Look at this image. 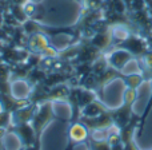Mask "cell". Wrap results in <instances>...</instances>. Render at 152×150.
I'll use <instances>...</instances> for the list:
<instances>
[{"label": "cell", "mask_w": 152, "mask_h": 150, "mask_svg": "<svg viewBox=\"0 0 152 150\" xmlns=\"http://www.w3.org/2000/svg\"><path fill=\"white\" fill-rule=\"evenodd\" d=\"M134 59H135V56L129 51H127L126 48H119V50L113 51V52H111L108 55V64L112 69H115L116 71H121Z\"/></svg>", "instance_id": "6da1fadb"}, {"label": "cell", "mask_w": 152, "mask_h": 150, "mask_svg": "<svg viewBox=\"0 0 152 150\" xmlns=\"http://www.w3.org/2000/svg\"><path fill=\"white\" fill-rule=\"evenodd\" d=\"M124 83L127 84V87L131 89H139V86L145 81L142 72H136V74H127L123 76Z\"/></svg>", "instance_id": "3957f363"}, {"label": "cell", "mask_w": 152, "mask_h": 150, "mask_svg": "<svg viewBox=\"0 0 152 150\" xmlns=\"http://www.w3.org/2000/svg\"><path fill=\"white\" fill-rule=\"evenodd\" d=\"M111 34H112V39L118 40V42H124V40H127L131 36L132 32L129 31V28L126 27L124 24H116V26L112 27Z\"/></svg>", "instance_id": "7a4b0ae2"}, {"label": "cell", "mask_w": 152, "mask_h": 150, "mask_svg": "<svg viewBox=\"0 0 152 150\" xmlns=\"http://www.w3.org/2000/svg\"><path fill=\"white\" fill-rule=\"evenodd\" d=\"M111 149H112V145L105 140L96 141V142L92 145V150H111Z\"/></svg>", "instance_id": "277c9868"}]
</instances>
